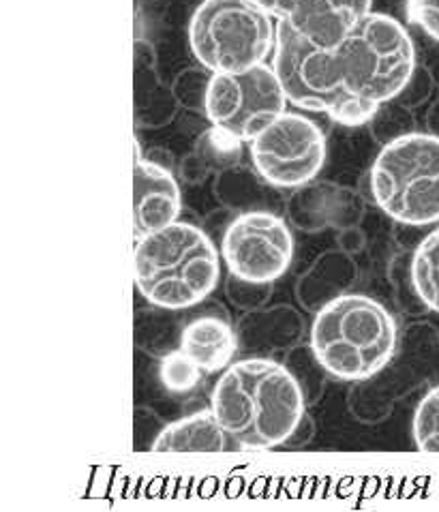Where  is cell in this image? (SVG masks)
I'll return each instance as SVG.
<instances>
[{
    "instance_id": "cell-1",
    "label": "cell",
    "mask_w": 439,
    "mask_h": 512,
    "mask_svg": "<svg viewBox=\"0 0 439 512\" xmlns=\"http://www.w3.org/2000/svg\"><path fill=\"white\" fill-rule=\"evenodd\" d=\"M272 67L290 103L358 127L412 82L416 50L401 22L369 11L335 45H315L279 22Z\"/></svg>"
},
{
    "instance_id": "cell-2",
    "label": "cell",
    "mask_w": 439,
    "mask_h": 512,
    "mask_svg": "<svg viewBox=\"0 0 439 512\" xmlns=\"http://www.w3.org/2000/svg\"><path fill=\"white\" fill-rule=\"evenodd\" d=\"M210 410L238 450H270L298 431L305 397L283 365L270 358H247L223 369Z\"/></svg>"
},
{
    "instance_id": "cell-3",
    "label": "cell",
    "mask_w": 439,
    "mask_h": 512,
    "mask_svg": "<svg viewBox=\"0 0 439 512\" xmlns=\"http://www.w3.org/2000/svg\"><path fill=\"white\" fill-rule=\"evenodd\" d=\"M219 253L198 225L174 221L168 228L135 238V288L150 305L189 309L215 292Z\"/></svg>"
},
{
    "instance_id": "cell-4",
    "label": "cell",
    "mask_w": 439,
    "mask_h": 512,
    "mask_svg": "<svg viewBox=\"0 0 439 512\" xmlns=\"http://www.w3.org/2000/svg\"><path fill=\"white\" fill-rule=\"evenodd\" d=\"M397 339L390 311L365 294L332 298L311 326L315 360L343 382H362L380 373L395 356Z\"/></svg>"
},
{
    "instance_id": "cell-5",
    "label": "cell",
    "mask_w": 439,
    "mask_h": 512,
    "mask_svg": "<svg viewBox=\"0 0 439 512\" xmlns=\"http://www.w3.org/2000/svg\"><path fill=\"white\" fill-rule=\"evenodd\" d=\"M279 20L257 0H204L189 22V45L213 73H236L266 63L277 50Z\"/></svg>"
},
{
    "instance_id": "cell-6",
    "label": "cell",
    "mask_w": 439,
    "mask_h": 512,
    "mask_svg": "<svg viewBox=\"0 0 439 512\" xmlns=\"http://www.w3.org/2000/svg\"><path fill=\"white\" fill-rule=\"evenodd\" d=\"M373 200L405 225L439 221V135L405 133L388 142L371 168Z\"/></svg>"
},
{
    "instance_id": "cell-7",
    "label": "cell",
    "mask_w": 439,
    "mask_h": 512,
    "mask_svg": "<svg viewBox=\"0 0 439 512\" xmlns=\"http://www.w3.org/2000/svg\"><path fill=\"white\" fill-rule=\"evenodd\" d=\"M287 103L275 67L266 63L236 73H213L204 97L213 127L238 142L257 138L285 112Z\"/></svg>"
},
{
    "instance_id": "cell-8",
    "label": "cell",
    "mask_w": 439,
    "mask_h": 512,
    "mask_svg": "<svg viewBox=\"0 0 439 512\" xmlns=\"http://www.w3.org/2000/svg\"><path fill=\"white\" fill-rule=\"evenodd\" d=\"M251 161L275 187H300L322 172L326 163L324 131L311 118L283 112L251 140Z\"/></svg>"
},
{
    "instance_id": "cell-9",
    "label": "cell",
    "mask_w": 439,
    "mask_h": 512,
    "mask_svg": "<svg viewBox=\"0 0 439 512\" xmlns=\"http://www.w3.org/2000/svg\"><path fill=\"white\" fill-rule=\"evenodd\" d=\"M223 260L240 281L255 285L277 281L294 260L292 230L272 213L240 215L225 230Z\"/></svg>"
},
{
    "instance_id": "cell-10",
    "label": "cell",
    "mask_w": 439,
    "mask_h": 512,
    "mask_svg": "<svg viewBox=\"0 0 439 512\" xmlns=\"http://www.w3.org/2000/svg\"><path fill=\"white\" fill-rule=\"evenodd\" d=\"M266 11L315 45H335L373 0H257Z\"/></svg>"
},
{
    "instance_id": "cell-11",
    "label": "cell",
    "mask_w": 439,
    "mask_h": 512,
    "mask_svg": "<svg viewBox=\"0 0 439 512\" xmlns=\"http://www.w3.org/2000/svg\"><path fill=\"white\" fill-rule=\"evenodd\" d=\"M183 198L180 187L170 170L163 165L140 157V146L135 144L133 168V230L135 238L168 228L178 221Z\"/></svg>"
},
{
    "instance_id": "cell-12",
    "label": "cell",
    "mask_w": 439,
    "mask_h": 512,
    "mask_svg": "<svg viewBox=\"0 0 439 512\" xmlns=\"http://www.w3.org/2000/svg\"><path fill=\"white\" fill-rule=\"evenodd\" d=\"M153 448L157 453H223V450H238L215 412H198L165 427Z\"/></svg>"
},
{
    "instance_id": "cell-13",
    "label": "cell",
    "mask_w": 439,
    "mask_h": 512,
    "mask_svg": "<svg viewBox=\"0 0 439 512\" xmlns=\"http://www.w3.org/2000/svg\"><path fill=\"white\" fill-rule=\"evenodd\" d=\"M180 352L206 373L223 371L236 354L234 330L219 318H198L180 335Z\"/></svg>"
},
{
    "instance_id": "cell-14",
    "label": "cell",
    "mask_w": 439,
    "mask_h": 512,
    "mask_svg": "<svg viewBox=\"0 0 439 512\" xmlns=\"http://www.w3.org/2000/svg\"><path fill=\"white\" fill-rule=\"evenodd\" d=\"M412 283L422 303L439 313V228L414 253Z\"/></svg>"
},
{
    "instance_id": "cell-15",
    "label": "cell",
    "mask_w": 439,
    "mask_h": 512,
    "mask_svg": "<svg viewBox=\"0 0 439 512\" xmlns=\"http://www.w3.org/2000/svg\"><path fill=\"white\" fill-rule=\"evenodd\" d=\"M412 431L422 453H439V386L429 390L418 403Z\"/></svg>"
},
{
    "instance_id": "cell-16",
    "label": "cell",
    "mask_w": 439,
    "mask_h": 512,
    "mask_svg": "<svg viewBox=\"0 0 439 512\" xmlns=\"http://www.w3.org/2000/svg\"><path fill=\"white\" fill-rule=\"evenodd\" d=\"M159 378L163 386L172 393H189L191 388L198 386L202 378V369L193 363L183 352H172L161 360Z\"/></svg>"
},
{
    "instance_id": "cell-17",
    "label": "cell",
    "mask_w": 439,
    "mask_h": 512,
    "mask_svg": "<svg viewBox=\"0 0 439 512\" xmlns=\"http://www.w3.org/2000/svg\"><path fill=\"white\" fill-rule=\"evenodd\" d=\"M407 15L429 37L439 41V0H410Z\"/></svg>"
}]
</instances>
